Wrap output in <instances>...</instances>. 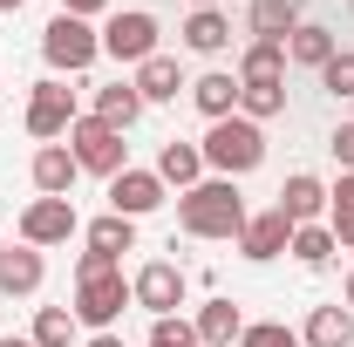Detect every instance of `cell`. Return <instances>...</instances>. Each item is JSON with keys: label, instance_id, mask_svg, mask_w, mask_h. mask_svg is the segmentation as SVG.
Instances as JSON below:
<instances>
[{"label": "cell", "instance_id": "6da1fadb", "mask_svg": "<svg viewBox=\"0 0 354 347\" xmlns=\"http://www.w3.org/2000/svg\"><path fill=\"white\" fill-rule=\"evenodd\" d=\"M123 306L130 300V279H123V259H102V252H82L75 259V320L95 327V334H116V320H123Z\"/></svg>", "mask_w": 354, "mask_h": 347}, {"label": "cell", "instance_id": "7a4b0ae2", "mask_svg": "<svg viewBox=\"0 0 354 347\" xmlns=\"http://www.w3.org/2000/svg\"><path fill=\"white\" fill-rule=\"evenodd\" d=\"M245 198H239V184L232 177H205V184H191L184 198H177V225L191 232V238H239L245 232Z\"/></svg>", "mask_w": 354, "mask_h": 347}, {"label": "cell", "instance_id": "3957f363", "mask_svg": "<svg viewBox=\"0 0 354 347\" xmlns=\"http://www.w3.org/2000/svg\"><path fill=\"white\" fill-rule=\"evenodd\" d=\"M198 150H205V171H212V177H232V184H239L245 171H259V164H266V130H259V123H245V116H225V123L205 130Z\"/></svg>", "mask_w": 354, "mask_h": 347}, {"label": "cell", "instance_id": "277c9868", "mask_svg": "<svg viewBox=\"0 0 354 347\" xmlns=\"http://www.w3.org/2000/svg\"><path fill=\"white\" fill-rule=\"evenodd\" d=\"M62 143H68V150H75V164H82V171H95V177L130 171V143H123V130H109L95 109H88V116H75Z\"/></svg>", "mask_w": 354, "mask_h": 347}, {"label": "cell", "instance_id": "5b68a950", "mask_svg": "<svg viewBox=\"0 0 354 347\" xmlns=\"http://www.w3.org/2000/svg\"><path fill=\"white\" fill-rule=\"evenodd\" d=\"M95 55H102V35L75 14H55L41 28V62L55 75H82V68H95Z\"/></svg>", "mask_w": 354, "mask_h": 347}, {"label": "cell", "instance_id": "8992f818", "mask_svg": "<svg viewBox=\"0 0 354 347\" xmlns=\"http://www.w3.org/2000/svg\"><path fill=\"white\" fill-rule=\"evenodd\" d=\"M102 55H109V62H130V68H143V62L157 55V14H143V7H130V14H109V21H102Z\"/></svg>", "mask_w": 354, "mask_h": 347}, {"label": "cell", "instance_id": "52a82bcc", "mask_svg": "<svg viewBox=\"0 0 354 347\" xmlns=\"http://www.w3.org/2000/svg\"><path fill=\"white\" fill-rule=\"evenodd\" d=\"M75 232H82V218H75V205H68V198H35V205L21 212V245H35V252L68 245Z\"/></svg>", "mask_w": 354, "mask_h": 347}, {"label": "cell", "instance_id": "ba28073f", "mask_svg": "<svg viewBox=\"0 0 354 347\" xmlns=\"http://www.w3.org/2000/svg\"><path fill=\"white\" fill-rule=\"evenodd\" d=\"M75 116H82V109H75V95L55 82V75L35 82V95H28V136H35V143H62Z\"/></svg>", "mask_w": 354, "mask_h": 347}, {"label": "cell", "instance_id": "9c48e42d", "mask_svg": "<svg viewBox=\"0 0 354 347\" xmlns=\"http://www.w3.org/2000/svg\"><path fill=\"white\" fill-rule=\"evenodd\" d=\"M184 286H191V279H184V265L150 259V265H143V272L130 279V300L143 306L150 320H164V313H177V306H184Z\"/></svg>", "mask_w": 354, "mask_h": 347}, {"label": "cell", "instance_id": "30bf717a", "mask_svg": "<svg viewBox=\"0 0 354 347\" xmlns=\"http://www.w3.org/2000/svg\"><path fill=\"white\" fill-rule=\"evenodd\" d=\"M164 205V177L157 171H116L109 177V212L116 218H143Z\"/></svg>", "mask_w": 354, "mask_h": 347}, {"label": "cell", "instance_id": "8fae6325", "mask_svg": "<svg viewBox=\"0 0 354 347\" xmlns=\"http://www.w3.org/2000/svg\"><path fill=\"white\" fill-rule=\"evenodd\" d=\"M286 245H293V218L279 212V205H272V212H259V218H245V232H239V252H245V259H279V252H286Z\"/></svg>", "mask_w": 354, "mask_h": 347}, {"label": "cell", "instance_id": "7c38bea8", "mask_svg": "<svg viewBox=\"0 0 354 347\" xmlns=\"http://www.w3.org/2000/svg\"><path fill=\"white\" fill-rule=\"evenodd\" d=\"M28 171H35V191H41V198H68V191H75V177H82V164H75V150H68V143H41Z\"/></svg>", "mask_w": 354, "mask_h": 347}, {"label": "cell", "instance_id": "4fadbf2b", "mask_svg": "<svg viewBox=\"0 0 354 347\" xmlns=\"http://www.w3.org/2000/svg\"><path fill=\"white\" fill-rule=\"evenodd\" d=\"M279 212L293 218V225H327V184L313 171H293L279 184Z\"/></svg>", "mask_w": 354, "mask_h": 347}, {"label": "cell", "instance_id": "5bb4252c", "mask_svg": "<svg viewBox=\"0 0 354 347\" xmlns=\"http://www.w3.org/2000/svg\"><path fill=\"white\" fill-rule=\"evenodd\" d=\"M41 279H48V265H41L35 245H7V259H0V293L7 300H35Z\"/></svg>", "mask_w": 354, "mask_h": 347}, {"label": "cell", "instance_id": "9a60e30c", "mask_svg": "<svg viewBox=\"0 0 354 347\" xmlns=\"http://www.w3.org/2000/svg\"><path fill=\"white\" fill-rule=\"evenodd\" d=\"M191 102L205 109V123H225V116H239V75H225V68H205V75L191 82Z\"/></svg>", "mask_w": 354, "mask_h": 347}, {"label": "cell", "instance_id": "2e32d148", "mask_svg": "<svg viewBox=\"0 0 354 347\" xmlns=\"http://www.w3.org/2000/svg\"><path fill=\"white\" fill-rule=\"evenodd\" d=\"M191 327H198V347H239V334H245V313H239L232 300H205Z\"/></svg>", "mask_w": 354, "mask_h": 347}, {"label": "cell", "instance_id": "e0dca14e", "mask_svg": "<svg viewBox=\"0 0 354 347\" xmlns=\"http://www.w3.org/2000/svg\"><path fill=\"white\" fill-rule=\"evenodd\" d=\"M300 347H354V313L341 300H334V306H313L307 327H300Z\"/></svg>", "mask_w": 354, "mask_h": 347}, {"label": "cell", "instance_id": "ac0fdd59", "mask_svg": "<svg viewBox=\"0 0 354 347\" xmlns=\"http://www.w3.org/2000/svg\"><path fill=\"white\" fill-rule=\"evenodd\" d=\"M157 177H164V184H177V191L205 184V150H198V143H184V136H171V143L157 150Z\"/></svg>", "mask_w": 354, "mask_h": 347}, {"label": "cell", "instance_id": "d6986e66", "mask_svg": "<svg viewBox=\"0 0 354 347\" xmlns=\"http://www.w3.org/2000/svg\"><path fill=\"white\" fill-rule=\"evenodd\" d=\"M307 21V0H252V41H286Z\"/></svg>", "mask_w": 354, "mask_h": 347}, {"label": "cell", "instance_id": "ffe728a7", "mask_svg": "<svg viewBox=\"0 0 354 347\" xmlns=\"http://www.w3.org/2000/svg\"><path fill=\"white\" fill-rule=\"evenodd\" d=\"M184 48H191V55H225V48H232V21H225L218 7H191Z\"/></svg>", "mask_w": 354, "mask_h": 347}, {"label": "cell", "instance_id": "44dd1931", "mask_svg": "<svg viewBox=\"0 0 354 347\" xmlns=\"http://www.w3.org/2000/svg\"><path fill=\"white\" fill-rule=\"evenodd\" d=\"M95 116H102L109 130L130 136V123L143 116V95H136V82H102V88H95Z\"/></svg>", "mask_w": 354, "mask_h": 347}, {"label": "cell", "instance_id": "7402d4cb", "mask_svg": "<svg viewBox=\"0 0 354 347\" xmlns=\"http://www.w3.org/2000/svg\"><path fill=\"white\" fill-rule=\"evenodd\" d=\"M341 55V41L327 35V28H313V21H300L293 35H286V62H300V68H327Z\"/></svg>", "mask_w": 354, "mask_h": 347}, {"label": "cell", "instance_id": "603a6c76", "mask_svg": "<svg viewBox=\"0 0 354 347\" xmlns=\"http://www.w3.org/2000/svg\"><path fill=\"white\" fill-rule=\"evenodd\" d=\"M130 82H136V95H143V102H177V88H191L184 75H177V62H171V55H150V62L136 68Z\"/></svg>", "mask_w": 354, "mask_h": 347}, {"label": "cell", "instance_id": "cb8c5ba5", "mask_svg": "<svg viewBox=\"0 0 354 347\" xmlns=\"http://www.w3.org/2000/svg\"><path fill=\"white\" fill-rule=\"evenodd\" d=\"M88 238V252H102V259H123V252H136V218H95V225H88L82 232Z\"/></svg>", "mask_w": 354, "mask_h": 347}, {"label": "cell", "instance_id": "d4e9b609", "mask_svg": "<svg viewBox=\"0 0 354 347\" xmlns=\"http://www.w3.org/2000/svg\"><path fill=\"white\" fill-rule=\"evenodd\" d=\"M239 82H286V41H252L239 55Z\"/></svg>", "mask_w": 354, "mask_h": 347}, {"label": "cell", "instance_id": "484cf974", "mask_svg": "<svg viewBox=\"0 0 354 347\" xmlns=\"http://www.w3.org/2000/svg\"><path fill=\"white\" fill-rule=\"evenodd\" d=\"M239 116H245V123L286 116V82H239Z\"/></svg>", "mask_w": 354, "mask_h": 347}, {"label": "cell", "instance_id": "4316f807", "mask_svg": "<svg viewBox=\"0 0 354 347\" xmlns=\"http://www.w3.org/2000/svg\"><path fill=\"white\" fill-rule=\"evenodd\" d=\"M327 232L334 245H354V171H341V184L327 191Z\"/></svg>", "mask_w": 354, "mask_h": 347}, {"label": "cell", "instance_id": "83f0119b", "mask_svg": "<svg viewBox=\"0 0 354 347\" xmlns=\"http://www.w3.org/2000/svg\"><path fill=\"white\" fill-rule=\"evenodd\" d=\"M75 327H82V320H75L68 306H41V313H35V334H28V341H35V347H75Z\"/></svg>", "mask_w": 354, "mask_h": 347}, {"label": "cell", "instance_id": "f1b7e54d", "mask_svg": "<svg viewBox=\"0 0 354 347\" xmlns=\"http://www.w3.org/2000/svg\"><path fill=\"white\" fill-rule=\"evenodd\" d=\"M286 252H293L300 265H327L341 245H334V232H327V225H293V245H286Z\"/></svg>", "mask_w": 354, "mask_h": 347}, {"label": "cell", "instance_id": "f546056e", "mask_svg": "<svg viewBox=\"0 0 354 347\" xmlns=\"http://www.w3.org/2000/svg\"><path fill=\"white\" fill-rule=\"evenodd\" d=\"M239 347H300V334H293L286 320H252V327L239 334Z\"/></svg>", "mask_w": 354, "mask_h": 347}, {"label": "cell", "instance_id": "4dcf8cb0", "mask_svg": "<svg viewBox=\"0 0 354 347\" xmlns=\"http://www.w3.org/2000/svg\"><path fill=\"white\" fill-rule=\"evenodd\" d=\"M320 88H327V95H341V102L354 95V48H341V55L320 68Z\"/></svg>", "mask_w": 354, "mask_h": 347}, {"label": "cell", "instance_id": "1f68e13d", "mask_svg": "<svg viewBox=\"0 0 354 347\" xmlns=\"http://www.w3.org/2000/svg\"><path fill=\"white\" fill-rule=\"evenodd\" d=\"M150 347H198V327L177 320V313H164V320L150 327Z\"/></svg>", "mask_w": 354, "mask_h": 347}, {"label": "cell", "instance_id": "d6a6232c", "mask_svg": "<svg viewBox=\"0 0 354 347\" xmlns=\"http://www.w3.org/2000/svg\"><path fill=\"white\" fill-rule=\"evenodd\" d=\"M334 143V157H341V171H354V123H341V130L327 136Z\"/></svg>", "mask_w": 354, "mask_h": 347}, {"label": "cell", "instance_id": "836d02e7", "mask_svg": "<svg viewBox=\"0 0 354 347\" xmlns=\"http://www.w3.org/2000/svg\"><path fill=\"white\" fill-rule=\"evenodd\" d=\"M62 14H75V21H95V14H109V0H62Z\"/></svg>", "mask_w": 354, "mask_h": 347}, {"label": "cell", "instance_id": "e575fe53", "mask_svg": "<svg viewBox=\"0 0 354 347\" xmlns=\"http://www.w3.org/2000/svg\"><path fill=\"white\" fill-rule=\"evenodd\" d=\"M88 347H130L123 334H88Z\"/></svg>", "mask_w": 354, "mask_h": 347}, {"label": "cell", "instance_id": "d590c367", "mask_svg": "<svg viewBox=\"0 0 354 347\" xmlns=\"http://www.w3.org/2000/svg\"><path fill=\"white\" fill-rule=\"evenodd\" d=\"M341 306H348V313H354V272H348V286H341Z\"/></svg>", "mask_w": 354, "mask_h": 347}, {"label": "cell", "instance_id": "8d00e7d4", "mask_svg": "<svg viewBox=\"0 0 354 347\" xmlns=\"http://www.w3.org/2000/svg\"><path fill=\"white\" fill-rule=\"evenodd\" d=\"M21 7H28V0H0V14H21Z\"/></svg>", "mask_w": 354, "mask_h": 347}, {"label": "cell", "instance_id": "74e56055", "mask_svg": "<svg viewBox=\"0 0 354 347\" xmlns=\"http://www.w3.org/2000/svg\"><path fill=\"white\" fill-rule=\"evenodd\" d=\"M0 347H35V341H14V334H7V341H0Z\"/></svg>", "mask_w": 354, "mask_h": 347}, {"label": "cell", "instance_id": "f35d334b", "mask_svg": "<svg viewBox=\"0 0 354 347\" xmlns=\"http://www.w3.org/2000/svg\"><path fill=\"white\" fill-rule=\"evenodd\" d=\"M191 7H218V0H191Z\"/></svg>", "mask_w": 354, "mask_h": 347}, {"label": "cell", "instance_id": "ab89813d", "mask_svg": "<svg viewBox=\"0 0 354 347\" xmlns=\"http://www.w3.org/2000/svg\"><path fill=\"white\" fill-rule=\"evenodd\" d=\"M0 259H7V245H0Z\"/></svg>", "mask_w": 354, "mask_h": 347}, {"label": "cell", "instance_id": "60d3db41", "mask_svg": "<svg viewBox=\"0 0 354 347\" xmlns=\"http://www.w3.org/2000/svg\"><path fill=\"white\" fill-rule=\"evenodd\" d=\"M348 7H354V0H348Z\"/></svg>", "mask_w": 354, "mask_h": 347}]
</instances>
